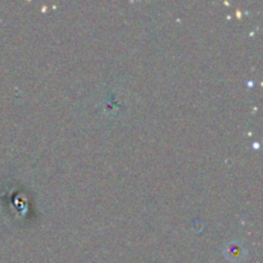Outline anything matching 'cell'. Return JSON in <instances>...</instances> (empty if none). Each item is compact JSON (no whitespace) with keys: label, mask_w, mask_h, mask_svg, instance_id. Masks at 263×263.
Segmentation results:
<instances>
[{"label":"cell","mask_w":263,"mask_h":263,"mask_svg":"<svg viewBox=\"0 0 263 263\" xmlns=\"http://www.w3.org/2000/svg\"><path fill=\"white\" fill-rule=\"evenodd\" d=\"M244 247L241 244L233 241L226 247V256L231 261H236V259H241L244 256Z\"/></svg>","instance_id":"cell-1"}]
</instances>
